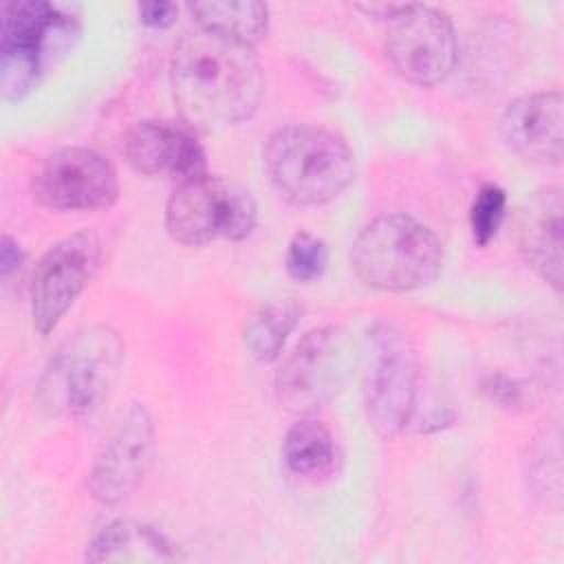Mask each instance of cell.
<instances>
[{"instance_id": "1", "label": "cell", "mask_w": 564, "mask_h": 564, "mask_svg": "<svg viewBox=\"0 0 564 564\" xmlns=\"http://www.w3.org/2000/svg\"><path fill=\"white\" fill-rule=\"evenodd\" d=\"M170 86L185 123L223 128L258 110L264 75L256 46L196 26L172 51Z\"/></svg>"}, {"instance_id": "2", "label": "cell", "mask_w": 564, "mask_h": 564, "mask_svg": "<svg viewBox=\"0 0 564 564\" xmlns=\"http://www.w3.org/2000/svg\"><path fill=\"white\" fill-rule=\"evenodd\" d=\"M262 161L275 192L302 207L335 200L357 172L348 141L339 132L313 123L278 128L267 139Z\"/></svg>"}, {"instance_id": "3", "label": "cell", "mask_w": 564, "mask_h": 564, "mask_svg": "<svg viewBox=\"0 0 564 564\" xmlns=\"http://www.w3.org/2000/svg\"><path fill=\"white\" fill-rule=\"evenodd\" d=\"M126 355L121 335L106 324L75 330L48 359L37 403L48 416L86 419L110 397Z\"/></svg>"}, {"instance_id": "4", "label": "cell", "mask_w": 564, "mask_h": 564, "mask_svg": "<svg viewBox=\"0 0 564 564\" xmlns=\"http://www.w3.org/2000/svg\"><path fill=\"white\" fill-rule=\"evenodd\" d=\"M350 267L370 289L405 293L432 284L443 267V245L423 223L405 214L370 220L350 247Z\"/></svg>"}, {"instance_id": "5", "label": "cell", "mask_w": 564, "mask_h": 564, "mask_svg": "<svg viewBox=\"0 0 564 564\" xmlns=\"http://www.w3.org/2000/svg\"><path fill=\"white\" fill-rule=\"evenodd\" d=\"M361 397L368 423L381 438L405 430L416 408L419 361L408 333L392 322L368 328L361 352Z\"/></svg>"}, {"instance_id": "6", "label": "cell", "mask_w": 564, "mask_h": 564, "mask_svg": "<svg viewBox=\"0 0 564 564\" xmlns=\"http://www.w3.org/2000/svg\"><path fill=\"white\" fill-rule=\"evenodd\" d=\"M258 220V207L247 187L218 174L174 185L165 205L167 234L187 247H200L216 238L242 240Z\"/></svg>"}, {"instance_id": "7", "label": "cell", "mask_w": 564, "mask_h": 564, "mask_svg": "<svg viewBox=\"0 0 564 564\" xmlns=\"http://www.w3.org/2000/svg\"><path fill=\"white\" fill-rule=\"evenodd\" d=\"M357 352L341 326L308 330L275 372V397L293 414L326 408L346 388Z\"/></svg>"}, {"instance_id": "8", "label": "cell", "mask_w": 564, "mask_h": 564, "mask_svg": "<svg viewBox=\"0 0 564 564\" xmlns=\"http://www.w3.org/2000/svg\"><path fill=\"white\" fill-rule=\"evenodd\" d=\"M101 256V238L93 229L75 231L44 251L31 280V319L40 335L57 328L95 278Z\"/></svg>"}, {"instance_id": "9", "label": "cell", "mask_w": 564, "mask_h": 564, "mask_svg": "<svg viewBox=\"0 0 564 564\" xmlns=\"http://www.w3.org/2000/svg\"><path fill=\"white\" fill-rule=\"evenodd\" d=\"M386 57L416 86L441 84L456 66V31L447 13L425 4H403L388 22Z\"/></svg>"}, {"instance_id": "10", "label": "cell", "mask_w": 564, "mask_h": 564, "mask_svg": "<svg viewBox=\"0 0 564 564\" xmlns=\"http://www.w3.org/2000/svg\"><path fill=\"white\" fill-rule=\"evenodd\" d=\"M33 194L53 212L106 209L119 196V176L101 152L68 145L42 161L33 178Z\"/></svg>"}, {"instance_id": "11", "label": "cell", "mask_w": 564, "mask_h": 564, "mask_svg": "<svg viewBox=\"0 0 564 564\" xmlns=\"http://www.w3.org/2000/svg\"><path fill=\"white\" fill-rule=\"evenodd\" d=\"M154 447V423L141 403H130L95 456L88 487L104 505L126 500L143 480Z\"/></svg>"}, {"instance_id": "12", "label": "cell", "mask_w": 564, "mask_h": 564, "mask_svg": "<svg viewBox=\"0 0 564 564\" xmlns=\"http://www.w3.org/2000/svg\"><path fill=\"white\" fill-rule=\"evenodd\" d=\"M123 154L132 170L170 178L174 185L207 174L205 148L185 121H139L126 134Z\"/></svg>"}, {"instance_id": "13", "label": "cell", "mask_w": 564, "mask_h": 564, "mask_svg": "<svg viewBox=\"0 0 564 564\" xmlns=\"http://www.w3.org/2000/svg\"><path fill=\"white\" fill-rule=\"evenodd\" d=\"M500 132L518 156L557 165L564 154V99L557 90H540L513 99L500 119Z\"/></svg>"}, {"instance_id": "14", "label": "cell", "mask_w": 564, "mask_h": 564, "mask_svg": "<svg viewBox=\"0 0 564 564\" xmlns=\"http://www.w3.org/2000/svg\"><path fill=\"white\" fill-rule=\"evenodd\" d=\"M564 205L557 187L538 192L520 218V249L531 269L555 291L562 289Z\"/></svg>"}, {"instance_id": "15", "label": "cell", "mask_w": 564, "mask_h": 564, "mask_svg": "<svg viewBox=\"0 0 564 564\" xmlns=\"http://www.w3.org/2000/svg\"><path fill=\"white\" fill-rule=\"evenodd\" d=\"M75 33L73 15L42 0L4 2L0 9V48L24 51L46 59V51L62 46Z\"/></svg>"}, {"instance_id": "16", "label": "cell", "mask_w": 564, "mask_h": 564, "mask_svg": "<svg viewBox=\"0 0 564 564\" xmlns=\"http://www.w3.org/2000/svg\"><path fill=\"white\" fill-rule=\"evenodd\" d=\"M174 544L154 527L134 520H115L106 524L88 544V562H174Z\"/></svg>"}, {"instance_id": "17", "label": "cell", "mask_w": 564, "mask_h": 564, "mask_svg": "<svg viewBox=\"0 0 564 564\" xmlns=\"http://www.w3.org/2000/svg\"><path fill=\"white\" fill-rule=\"evenodd\" d=\"M282 458L291 474L317 480L333 474L337 467V445L326 425L315 419L295 421L282 441Z\"/></svg>"}, {"instance_id": "18", "label": "cell", "mask_w": 564, "mask_h": 564, "mask_svg": "<svg viewBox=\"0 0 564 564\" xmlns=\"http://www.w3.org/2000/svg\"><path fill=\"white\" fill-rule=\"evenodd\" d=\"M189 13L198 29L256 46L269 29V9L256 0H203L192 2Z\"/></svg>"}, {"instance_id": "19", "label": "cell", "mask_w": 564, "mask_h": 564, "mask_svg": "<svg viewBox=\"0 0 564 564\" xmlns=\"http://www.w3.org/2000/svg\"><path fill=\"white\" fill-rule=\"evenodd\" d=\"M300 313L302 311L293 300H275L253 311L242 330L249 355L260 364L278 359L289 335L300 322Z\"/></svg>"}, {"instance_id": "20", "label": "cell", "mask_w": 564, "mask_h": 564, "mask_svg": "<svg viewBox=\"0 0 564 564\" xmlns=\"http://www.w3.org/2000/svg\"><path fill=\"white\" fill-rule=\"evenodd\" d=\"M284 267H286V273L295 282L308 284V282L322 278L328 267L326 242L311 231H297L289 242Z\"/></svg>"}, {"instance_id": "21", "label": "cell", "mask_w": 564, "mask_h": 564, "mask_svg": "<svg viewBox=\"0 0 564 564\" xmlns=\"http://www.w3.org/2000/svg\"><path fill=\"white\" fill-rule=\"evenodd\" d=\"M507 212V194L502 187L487 183L478 189L471 207H469V227L474 240L485 247L498 234L502 218Z\"/></svg>"}, {"instance_id": "22", "label": "cell", "mask_w": 564, "mask_h": 564, "mask_svg": "<svg viewBox=\"0 0 564 564\" xmlns=\"http://www.w3.org/2000/svg\"><path fill=\"white\" fill-rule=\"evenodd\" d=\"M482 392L491 401H496V403H500L505 408H516V405L524 403V390L516 381L505 377V375H491L482 383Z\"/></svg>"}, {"instance_id": "23", "label": "cell", "mask_w": 564, "mask_h": 564, "mask_svg": "<svg viewBox=\"0 0 564 564\" xmlns=\"http://www.w3.org/2000/svg\"><path fill=\"white\" fill-rule=\"evenodd\" d=\"M176 4L174 2H161V0H154V2H143L139 4V18L143 24L148 26H156V29H165L170 26L174 20H176Z\"/></svg>"}, {"instance_id": "24", "label": "cell", "mask_w": 564, "mask_h": 564, "mask_svg": "<svg viewBox=\"0 0 564 564\" xmlns=\"http://www.w3.org/2000/svg\"><path fill=\"white\" fill-rule=\"evenodd\" d=\"M22 264H24L22 247L9 234H4L2 240H0V273H2V280H9L15 271L20 273Z\"/></svg>"}]
</instances>
